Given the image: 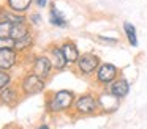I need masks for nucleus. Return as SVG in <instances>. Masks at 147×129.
<instances>
[{"instance_id":"nucleus-7","label":"nucleus","mask_w":147,"mask_h":129,"mask_svg":"<svg viewBox=\"0 0 147 129\" xmlns=\"http://www.w3.org/2000/svg\"><path fill=\"white\" fill-rule=\"evenodd\" d=\"M30 71L46 80L51 76V72L54 71V66H52V61L48 55H35L32 58V69Z\"/></svg>"},{"instance_id":"nucleus-21","label":"nucleus","mask_w":147,"mask_h":129,"mask_svg":"<svg viewBox=\"0 0 147 129\" xmlns=\"http://www.w3.org/2000/svg\"><path fill=\"white\" fill-rule=\"evenodd\" d=\"M3 49H14L13 38H2L0 36V50H3Z\"/></svg>"},{"instance_id":"nucleus-18","label":"nucleus","mask_w":147,"mask_h":129,"mask_svg":"<svg viewBox=\"0 0 147 129\" xmlns=\"http://www.w3.org/2000/svg\"><path fill=\"white\" fill-rule=\"evenodd\" d=\"M11 28H13V22L0 21V36L2 38H10L11 36Z\"/></svg>"},{"instance_id":"nucleus-8","label":"nucleus","mask_w":147,"mask_h":129,"mask_svg":"<svg viewBox=\"0 0 147 129\" xmlns=\"http://www.w3.org/2000/svg\"><path fill=\"white\" fill-rule=\"evenodd\" d=\"M21 96H22L21 88L18 85L10 84L8 87L0 90V104L7 107H16L21 101Z\"/></svg>"},{"instance_id":"nucleus-6","label":"nucleus","mask_w":147,"mask_h":129,"mask_svg":"<svg viewBox=\"0 0 147 129\" xmlns=\"http://www.w3.org/2000/svg\"><path fill=\"white\" fill-rule=\"evenodd\" d=\"M96 99H98V106H100V113H111L117 112L120 107V98L114 96L109 90L100 91L96 93Z\"/></svg>"},{"instance_id":"nucleus-12","label":"nucleus","mask_w":147,"mask_h":129,"mask_svg":"<svg viewBox=\"0 0 147 129\" xmlns=\"http://www.w3.org/2000/svg\"><path fill=\"white\" fill-rule=\"evenodd\" d=\"M106 90H109L114 96L120 98V99H123L125 96H127L128 93H130V82L127 80L125 77H122V76H119L117 79H115L114 82H112L111 85H109Z\"/></svg>"},{"instance_id":"nucleus-16","label":"nucleus","mask_w":147,"mask_h":129,"mask_svg":"<svg viewBox=\"0 0 147 129\" xmlns=\"http://www.w3.org/2000/svg\"><path fill=\"white\" fill-rule=\"evenodd\" d=\"M33 44H35V35H33V31H32V33H29L27 36L14 41V50H18L19 53L21 52H27L29 49L33 47Z\"/></svg>"},{"instance_id":"nucleus-9","label":"nucleus","mask_w":147,"mask_h":129,"mask_svg":"<svg viewBox=\"0 0 147 129\" xmlns=\"http://www.w3.org/2000/svg\"><path fill=\"white\" fill-rule=\"evenodd\" d=\"M48 57L52 61L54 71H63V69L68 68L67 58L63 55V50H62L60 44H49L48 46Z\"/></svg>"},{"instance_id":"nucleus-23","label":"nucleus","mask_w":147,"mask_h":129,"mask_svg":"<svg viewBox=\"0 0 147 129\" xmlns=\"http://www.w3.org/2000/svg\"><path fill=\"white\" fill-rule=\"evenodd\" d=\"M33 3H35L38 8H46V6L49 5V0H33Z\"/></svg>"},{"instance_id":"nucleus-4","label":"nucleus","mask_w":147,"mask_h":129,"mask_svg":"<svg viewBox=\"0 0 147 129\" xmlns=\"http://www.w3.org/2000/svg\"><path fill=\"white\" fill-rule=\"evenodd\" d=\"M119 76H120V68L119 66H115L114 63H103L101 61V65L98 66L95 76H93V82L98 87L108 88Z\"/></svg>"},{"instance_id":"nucleus-1","label":"nucleus","mask_w":147,"mask_h":129,"mask_svg":"<svg viewBox=\"0 0 147 129\" xmlns=\"http://www.w3.org/2000/svg\"><path fill=\"white\" fill-rule=\"evenodd\" d=\"M76 94L71 90H59L49 93L46 99V110L49 113H60V112H68L73 109Z\"/></svg>"},{"instance_id":"nucleus-3","label":"nucleus","mask_w":147,"mask_h":129,"mask_svg":"<svg viewBox=\"0 0 147 129\" xmlns=\"http://www.w3.org/2000/svg\"><path fill=\"white\" fill-rule=\"evenodd\" d=\"M101 65L98 53L96 52H84L79 55L78 61L74 63V71L81 76V77H93L98 69V66Z\"/></svg>"},{"instance_id":"nucleus-17","label":"nucleus","mask_w":147,"mask_h":129,"mask_svg":"<svg viewBox=\"0 0 147 129\" xmlns=\"http://www.w3.org/2000/svg\"><path fill=\"white\" fill-rule=\"evenodd\" d=\"M122 28H123V33H125V38H127L128 44L133 47L138 46V33H136V27H134L131 22H123V25H122Z\"/></svg>"},{"instance_id":"nucleus-11","label":"nucleus","mask_w":147,"mask_h":129,"mask_svg":"<svg viewBox=\"0 0 147 129\" xmlns=\"http://www.w3.org/2000/svg\"><path fill=\"white\" fill-rule=\"evenodd\" d=\"M60 47H62V50H63V55H65V58H67L68 66H73L81 55L79 47H78L76 43L71 41V39H65L63 43L60 44Z\"/></svg>"},{"instance_id":"nucleus-22","label":"nucleus","mask_w":147,"mask_h":129,"mask_svg":"<svg viewBox=\"0 0 147 129\" xmlns=\"http://www.w3.org/2000/svg\"><path fill=\"white\" fill-rule=\"evenodd\" d=\"M27 21L30 25H40L41 24V14L40 13H30V16H27Z\"/></svg>"},{"instance_id":"nucleus-19","label":"nucleus","mask_w":147,"mask_h":129,"mask_svg":"<svg viewBox=\"0 0 147 129\" xmlns=\"http://www.w3.org/2000/svg\"><path fill=\"white\" fill-rule=\"evenodd\" d=\"M11 82H13V76L10 74V71H2L0 69V90L8 87Z\"/></svg>"},{"instance_id":"nucleus-2","label":"nucleus","mask_w":147,"mask_h":129,"mask_svg":"<svg viewBox=\"0 0 147 129\" xmlns=\"http://www.w3.org/2000/svg\"><path fill=\"white\" fill-rule=\"evenodd\" d=\"M76 115L79 116H93L100 113V106H98V99H96V94L92 91H87L82 93L79 96H76L73 106Z\"/></svg>"},{"instance_id":"nucleus-24","label":"nucleus","mask_w":147,"mask_h":129,"mask_svg":"<svg viewBox=\"0 0 147 129\" xmlns=\"http://www.w3.org/2000/svg\"><path fill=\"white\" fill-rule=\"evenodd\" d=\"M36 129H49V126H48V124H40Z\"/></svg>"},{"instance_id":"nucleus-14","label":"nucleus","mask_w":147,"mask_h":129,"mask_svg":"<svg viewBox=\"0 0 147 129\" xmlns=\"http://www.w3.org/2000/svg\"><path fill=\"white\" fill-rule=\"evenodd\" d=\"M29 33H32V25L29 24V21H24V22H14L13 28H11V36L14 41L21 39V38L27 36Z\"/></svg>"},{"instance_id":"nucleus-10","label":"nucleus","mask_w":147,"mask_h":129,"mask_svg":"<svg viewBox=\"0 0 147 129\" xmlns=\"http://www.w3.org/2000/svg\"><path fill=\"white\" fill-rule=\"evenodd\" d=\"M19 61V52L14 49H3L0 50V69L2 71H10Z\"/></svg>"},{"instance_id":"nucleus-20","label":"nucleus","mask_w":147,"mask_h":129,"mask_svg":"<svg viewBox=\"0 0 147 129\" xmlns=\"http://www.w3.org/2000/svg\"><path fill=\"white\" fill-rule=\"evenodd\" d=\"M95 41H98L100 44H105V46H115L119 44V38H111V36H95Z\"/></svg>"},{"instance_id":"nucleus-15","label":"nucleus","mask_w":147,"mask_h":129,"mask_svg":"<svg viewBox=\"0 0 147 129\" xmlns=\"http://www.w3.org/2000/svg\"><path fill=\"white\" fill-rule=\"evenodd\" d=\"M5 5L18 14H26L33 5V0H5Z\"/></svg>"},{"instance_id":"nucleus-5","label":"nucleus","mask_w":147,"mask_h":129,"mask_svg":"<svg viewBox=\"0 0 147 129\" xmlns=\"http://www.w3.org/2000/svg\"><path fill=\"white\" fill-rule=\"evenodd\" d=\"M19 88H21V93L24 96H33V94H38L43 93L46 88V80L41 79L40 76H36L35 72L29 71L19 82Z\"/></svg>"},{"instance_id":"nucleus-13","label":"nucleus","mask_w":147,"mask_h":129,"mask_svg":"<svg viewBox=\"0 0 147 129\" xmlns=\"http://www.w3.org/2000/svg\"><path fill=\"white\" fill-rule=\"evenodd\" d=\"M49 22H51V25H54V27H60V28L68 27L67 17L63 16V13L57 9L55 3H51V5H49Z\"/></svg>"},{"instance_id":"nucleus-25","label":"nucleus","mask_w":147,"mask_h":129,"mask_svg":"<svg viewBox=\"0 0 147 129\" xmlns=\"http://www.w3.org/2000/svg\"><path fill=\"white\" fill-rule=\"evenodd\" d=\"M7 129H11V128H7Z\"/></svg>"}]
</instances>
